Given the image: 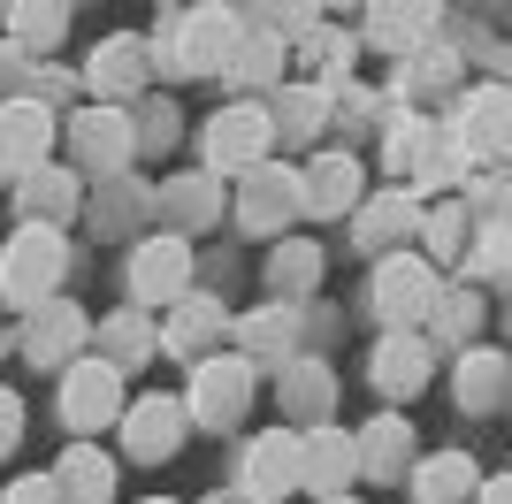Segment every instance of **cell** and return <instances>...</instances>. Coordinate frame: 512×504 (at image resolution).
<instances>
[{
	"label": "cell",
	"instance_id": "1",
	"mask_svg": "<svg viewBox=\"0 0 512 504\" xmlns=\"http://www.w3.org/2000/svg\"><path fill=\"white\" fill-rule=\"evenodd\" d=\"M62 268H69V245L54 222H23L8 245H0V298L16 306V314H31V306H46V298L62 291Z\"/></svg>",
	"mask_w": 512,
	"mask_h": 504
},
{
	"label": "cell",
	"instance_id": "2",
	"mask_svg": "<svg viewBox=\"0 0 512 504\" xmlns=\"http://www.w3.org/2000/svg\"><path fill=\"white\" fill-rule=\"evenodd\" d=\"M436 298H444V275H436V260L428 252H383L375 260V283H367V306H375V321L383 329H428V314H436Z\"/></svg>",
	"mask_w": 512,
	"mask_h": 504
},
{
	"label": "cell",
	"instance_id": "3",
	"mask_svg": "<svg viewBox=\"0 0 512 504\" xmlns=\"http://www.w3.org/2000/svg\"><path fill=\"white\" fill-rule=\"evenodd\" d=\"M237 39H245V23H237L222 0H199L192 16H176L169 54H161V62H169L176 77H222L230 54H237Z\"/></svg>",
	"mask_w": 512,
	"mask_h": 504
},
{
	"label": "cell",
	"instance_id": "4",
	"mask_svg": "<svg viewBox=\"0 0 512 504\" xmlns=\"http://www.w3.org/2000/svg\"><path fill=\"white\" fill-rule=\"evenodd\" d=\"M253 359L245 352H214L192 367V390H184V413L199 420V428H237L245 420V405H253Z\"/></svg>",
	"mask_w": 512,
	"mask_h": 504
},
{
	"label": "cell",
	"instance_id": "5",
	"mask_svg": "<svg viewBox=\"0 0 512 504\" xmlns=\"http://www.w3.org/2000/svg\"><path fill=\"white\" fill-rule=\"evenodd\" d=\"M199 153H207L214 176H245L253 161H268V153H276V123H268V107L230 100L222 115H207V138H199Z\"/></svg>",
	"mask_w": 512,
	"mask_h": 504
},
{
	"label": "cell",
	"instance_id": "6",
	"mask_svg": "<svg viewBox=\"0 0 512 504\" xmlns=\"http://www.w3.org/2000/svg\"><path fill=\"white\" fill-rule=\"evenodd\" d=\"M299 222V168L283 161H253L237 176V230L245 237H276Z\"/></svg>",
	"mask_w": 512,
	"mask_h": 504
},
{
	"label": "cell",
	"instance_id": "7",
	"mask_svg": "<svg viewBox=\"0 0 512 504\" xmlns=\"http://www.w3.org/2000/svg\"><path fill=\"white\" fill-rule=\"evenodd\" d=\"M245 497L253 504H283L306 489V436L299 428H268V436H253V451H245Z\"/></svg>",
	"mask_w": 512,
	"mask_h": 504
},
{
	"label": "cell",
	"instance_id": "8",
	"mask_svg": "<svg viewBox=\"0 0 512 504\" xmlns=\"http://www.w3.org/2000/svg\"><path fill=\"white\" fill-rule=\"evenodd\" d=\"M62 420L77 428V436L115 428V420H123V367H115V359H69V375H62Z\"/></svg>",
	"mask_w": 512,
	"mask_h": 504
},
{
	"label": "cell",
	"instance_id": "9",
	"mask_svg": "<svg viewBox=\"0 0 512 504\" xmlns=\"http://www.w3.org/2000/svg\"><path fill=\"white\" fill-rule=\"evenodd\" d=\"M184 291H192V237L184 230L146 237V245L130 252V298L138 306H176Z\"/></svg>",
	"mask_w": 512,
	"mask_h": 504
},
{
	"label": "cell",
	"instance_id": "10",
	"mask_svg": "<svg viewBox=\"0 0 512 504\" xmlns=\"http://www.w3.org/2000/svg\"><path fill=\"white\" fill-rule=\"evenodd\" d=\"M69 146H77V168L123 176L130 153H138V123L123 115V100H100V107H85V115H69Z\"/></svg>",
	"mask_w": 512,
	"mask_h": 504
},
{
	"label": "cell",
	"instance_id": "11",
	"mask_svg": "<svg viewBox=\"0 0 512 504\" xmlns=\"http://www.w3.org/2000/svg\"><path fill=\"white\" fill-rule=\"evenodd\" d=\"M451 130H459L467 161H512V84H474Z\"/></svg>",
	"mask_w": 512,
	"mask_h": 504
},
{
	"label": "cell",
	"instance_id": "12",
	"mask_svg": "<svg viewBox=\"0 0 512 504\" xmlns=\"http://www.w3.org/2000/svg\"><path fill=\"white\" fill-rule=\"evenodd\" d=\"M367 375H375L383 398H413V390H428V375H436V336H428V329H383V344H375V359H367Z\"/></svg>",
	"mask_w": 512,
	"mask_h": 504
},
{
	"label": "cell",
	"instance_id": "13",
	"mask_svg": "<svg viewBox=\"0 0 512 504\" xmlns=\"http://www.w3.org/2000/svg\"><path fill=\"white\" fill-rule=\"evenodd\" d=\"M421 214H428L421 191H375V199L352 207V245L383 260V252H398L406 237H421Z\"/></svg>",
	"mask_w": 512,
	"mask_h": 504
},
{
	"label": "cell",
	"instance_id": "14",
	"mask_svg": "<svg viewBox=\"0 0 512 504\" xmlns=\"http://www.w3.org/2000/svg\"><path fill=\"white\" fill-rule=\"evenodd\" d=\"M360 199H367V176H360L352 153H321V161L299 168V214H314V222H337Z\"/></svg>",
	"mask_w": 512,
	"mask_h": 504
},
{
	"label": "cell",
	"instance_id": "15",
	"mask_svg": "<svg viewBox=\"0 0 512 504\" xmlns=\"http://www.w3.org/2000/svg\"><path fill=\"white\" fill-rule=\"evenodd\" d=\"M115 428H123V451H130L138 466H161L176 443H184L192 413H184L176 398H138V405H123V420H115Z\"/></svg>",
	"mask_w": 512,
	"mask_h": 504
},
{
	"label": "cell",
	"instance_id": "16",
	"mask_svg": "<svg viewBox=\"0 0 512 504\" xmlns=\"http://www.w3.org/2000/svg\"><path fill=\"white\" fill-rule=\"evenodd\" d=\"M46 153H54V107L0 100V176H31Z\"/></svg>",
	"mask_w": 512,
	"mask_h": 504
},
{
	"label": "cell",
	"instance_id": "17",
	"mask_svg": "<svg viewBox=\"0 0 512 504\" xmlns=\"http://www.w3.org/2000/svg\"><path fill=\"white\" fill-rule=\"evenodd\" d=\"M237 329V352L253 359H291V352H306V314H299V298H268L260 314H237L230 321Z\"/></svg>",
	"mask_w": 512,
	"mask_h": 504
},
{
	"label": "cell",
	"instance_id": "18",
	"mask_svg": "<svg viewBox=\"0 0 512 504\" xmlns=\"http://www.w3.org/2000/svg\"><path fill=\"white\" fill-rule=\"evenodd\" d=\"M299 436H306V489H314V497H344V482H360V443H352V428L314 420Z\"/></svg>",
	"mask_w": 512,
	"mask_h": 504
},
{
	"label": "cell",
	"instance_id": "19",
	"mask_svg": "<svg viewBox=\"0 0 512 504\" xmlns=\"http://www.w3.org/2000/svg\"><path fill=\"white\" fill-rule=\"evenodd\" d=\"M92 336V321L69 306V298H46V306H31V329H23V359L31 367H62V359H77V344Z\"/></svg>",
	"mask_w": 512,
	"mask_h": 504
},
{
	"label": "cell",
	"instance_id": "20",
	"mask_svg": "<svg viewBox=\"0 0 512 504\" xmlns=\"http://www.w3.org/2000/svg\"><path fill=\"white\" fill-rule=\"evenodd\" d=\"M436 0H367V46L383 54H421L428 31H436Z\"/></svg>",
	"mask_w": 512,
	"mask_h": 504
},
{
	"label": "cell",
	"instance_id": "21",
	"mask_svg": "<svg viewBox=\"0 0 512 504\" xmlns=\"http://www.w3.org/2000/svg\"><path fill=\"white\" fill-rule=\"evenodd\" d=\"M352 443H360V474L367 482H406L413 474V420L406 413H375Z\"/></svg>",
	"mask_w": 512,
	"mask_h": 504
},
{
	"label": "cell",
	"instance_id": "22",
	"mask_svg": "<svg viewBox=\"0 0 512 504\" xmlns=\"http://www.w3.org/2000/svg\"><path fill=\"white\" fill-rule=\"evenodd\" d=\"M146 69H153V46L123 31V39H100V54L85 62V84L100 92V100H138Z\"/></svg>",
	"mask_w": 512,
	"mask_h": 504
},
{
	"label": "cell",
	"instance_id": "23",
	"mask_svg": "<svg viewBox=\"0 0 512 504\" xmlns=\"http://www.w3.org/2000/svg\"><path fill=\"white\" fill-rule=\"evenodd\" d=\"M77 207H85V191H77L69 168H46L39 161L31 176H16V214H23V222H54V230H69Z\"/></svg>",
	"mask_w": 512,
	"mask_h": 504
},
{
	"label": "cell",
	"instance_id": "24",
	"mask_svg": "<svg viewBox=\"0 0 512 504\" xmlns=\"http://www.w3.org/2000/svg\"><path fill=\"white\" fill-rule=\"evenodd\" d=\"M153 207L169 214L184 237H199L214 214H222V176H214V168H184V176H169V184L153 191Z\"/></svg>",
	"mask_w": 512,
	"mask_h": 504
},
{
	"label": "cell",
	"instance_id": "25",
	"mask_svg": "<svg viewBox=\"0 0 512 504\" xmlns=\"http://www.w3.org/2000/svg\"><path fill=\"white\" fill-rule=\"evenodd\" d=\"M276 390H283V413L306 420V428L337 413V375H329L314 352H291V359H283V382H276Z\"/></svg>",
	"mask_w": 512,
	"mask_h": 504
},
{
	"label": "cell",
	"instance_id": "26",
	"mask_svg": "<svg viewBox=\"0 0 512 504\" xmlns=\"http://www.w3.org/2000/svg\"><path fill=\"white\" fill-rule=\"evenodd\" d=\"M329 107H337V92H329V84H283L276 100H268L276 146H306L314 130H329Z\"/></svg>",
	"mask_w": 512,
	"mask_h": 504
},
{
	"label": "cell",
	"instance_id": "27",
	"mask_svg": "<svg viewBox=\"0 0 512 504\" xmlns=\"http://www.w3.org/2000/svg\"><path fill=\"white\" fill-rule=\"evenodd\" d=\"M230 329V314L214 306V298H176L169 306V321H161V352H176V359H207V344Z\"/></svg>",
	"mask_w": 512,
	"mask_h": 504
},
{
	"label": "cell",
	"instance_id": "28",
	"mask_svg": "<svg viewBox=\"0 0 512 504\" xmlns=\"http://www.w3.org/2000/svg\"><path fill=\"white\" fill-rule=\"evenodd\" d=\"M451 390H459V405H467V413H490V405L512 390V359L497 352V344H467V352H459Z\"/></svg>",
	"mask_w": 512,
	"mask_h": 504
},
{
	"label": "cell",
	"instance_id": "29",
	"mask_svg": "<svg viewBox=\"0 0 512 504\" xmlns=\"http://www.w3.org/2000/svg\"><path fill=\"white\" fill-rule=\"evenodd\" d=\"M406 482H413V504H467L474 489H482V466H474L467 451H436V459L413 466Z\"/></svg>",
	"mask_w": 512,
	"mask_h": 504
},
{
	"label": "cell",
	"instance_id": "30",
	"mask_svg": "<svg viewBox=\"0 0 512 504\" xmlns=\"http://www.w3.org/2000/svg\"><path fill=\"white\" fill-rule=\"evenodd\" d=\"M54 482H62V504H107L115 497V459L92 451V443H77V451H62Z\"/></svg>",
	"mask_w": 512,
	"mask_h": 504
},
{
	"label": "cell",
	"instance_id": "31",
	"mask_svg": "<svg viewBox=\"0 0 512 504\" xmlns=\"http://www.w3.org/2000/svg\"><path fill=\"white\" fill-rule=\"evenodd\" d=\"M69 31V0H8V39L23 54H46V46H62Z\"/></svg>",
	"mask_w": 512,
	"mask_h": 504
},
{
	"label": "cell",
	"instance_id": "32",
	"mask_svg": "<svg viewBox=\"0 0 512 504\" xmlns=\"http://www.w3.org/2000/svg\"><path fill=\"white\" fill-rule=\"evenodd\" d=\"M222 77H230L237 92H268V84L283 77V39H276V31H245V39H237V54H230V69H222Z\"/></svg>",
	"mask_w": 512,
	"mask_h": 504
},
{
	"label": "cell",
	"instance_id": "33",
	"mask_svg": "<svg viewBox=\"0 0 512 504\" xmlns=\"http://www.w3.org/2000/svg\"><path fill=\"white\" fill-rule=\"evenodd\" d=\"M291 46H299V62L314 69V84H329V92L352 77V54H360V39H352V31H329V23H314V31L291 39Z\"/></svg>",
	"mask_w": 512,
	"mask_h": 504
},
{
	"label": "cell",
	"instance_id": "34",
	"mask_svg": "<svg viewBox=\"0 0 512 504\" xmlns=\"http://www.w3.org/2000/svg\"><path fill=\"white\" fill-rule=\"evenodd\" d=\"M321 283V245L314 237H283L276 260H268V291L276 298H306Z\"/></svg>",
	"mask_w": 512,
	"mask_h": 504
},
{
	"label": "cell",
	"instance_id": "35",
	"mask_svg": "<svg viewBox=\"0 0 512 504\" xmlns=\"http://www.w3.org/2000/svg\"><path fill=\"white\" fill-rule=\"evenodd\" d=\"M100 344H107V359H115V367H138V359H146L153 344H161V329H153L146 314H107Z\"/></svg>",
	"mask_w": 512,
	"mask_h": 504
},
{
	"label": "cell",
	"instance_id": "36",
	"mask_svg": "<svg viewBox=\"0 0 512 504\" xmlns=\"http://www.w3.org/2000/svg\"><path fill=\"white\" fill-rule=\"evenodd\" d=\"M421 237H428V260H459L467 252V207L459 199H436L421 214Z\"/></svg>",
	"mask_w": 512,
	"mask_h": 504
},
{
	"label": "cell",
	"instance_id": "37",
	"mask_svg": "<svg viewBox=\"0 0 512 504\" xmlns=\"http://www.w3.org/2000/svg\"><path fill=\"white\" fill-rule=\"evenodd\" d=\"M474 321H482V298L474 291H444L436 314H428V336H451V344H459V336H474Z\"/></svg>",
	"mask_w": 512,
	"mask_h": 504
},
{
	"label": "cell",
	"instance_id": "38",
	"mask_svg": "<svg viewBox=\"0 0 512 504\" xmlns=\"http://www.w3.org/2000/svg\"><path fill=\"white\" fill-rule=\"evenodd\" d=\"M321 8H329V0H268V31H276V39H306L321 23Z\"/></svg>",
	"mask_w": 512,
	"mask_h": 504
},
{
	"label": "cell",
	"instance_id": "39",
	"mask_svg": "<svg viewBox=\"0 0 512 504\" xmlns=\"http://www.w3.org/2000/svg\"><path fill=\"white\" fill-rule=\"evenodd\" d=\"M138 115H146V123H138V153H161V146L176 138V107H169V100H146Z\"/></svg>",
	"mask_w": 512,
	"mask_h": 504
},
{
	"label": "cell",
	"instance_id": "40",
	"mask_svg": "<svg viewBox=\"0 0 512 504\" xmlns=\"http://www.w3.org/2000/svg\"><path fill=\"white\" fill-rule=\"evenodd\" d=\"M0 504H62V482L54 474H23V482H8Z\"/></svg>",
	"mask_w": 512,
	"mask_h": 504
},
{
	"label": "cell",
	"instance_id": "41",
	"mask_svg": "<svg viewBox=\"0 0 512 504\" xmlns=\"http://www.w3.org/2000/svg\"><path fill=\"white\" fill-rule=\"evenodd\" d=\"M16 443H23V398L8 390V382H0V459H8Z\"/></svg>",
	"mask_w": 512,
	"mask_h": 504
},
{
	"label": "cell",
	"instance_id": "42",
	"mask_svg": "<svg viewBox=\"0 0 512 504\" xmlns=\"http://www.w3.org/2000/svg\"><path fill=\"white\" fill-rule=\"evenodd\" d=\"M23 69H31V54H23V46H16V39H8V46H0V92H8V84H16V77H23Z\"/></svg>",
	"mask_w": 512,
	"mask_h": 504
},
{
	"label": "cell",
	"instance_id": "43",
	"mask_svg": "<svg viewBox=\"0 0 512 504\" xmlns=\"http://www.w3.org/2000/svg\"><path fill=\"white\" fill-rule=\"evenodd\" d=\"M474 504H512V474H497V482L474 489Z\"/></svg>",
	"mask_w": 512,
	"mask_h": 504
},
{
	"label": "cell",
	"instance_id": "44",
	"mask_svg": "<svg viewBox=\"0 0 512 504\" xmlns=\"http://www.w3.org/2000/svg\"><path fill=\"white\" fill-rule=\"evenodd\" d=\"M230 16H268V0H222Z\"/></svg>",
	"mask_w": 512,
	"mask_h": 504
},
{
	"label": "cell",
	"instance_id": "45",
	"mask_svg": "<svg viewBox=\"0 0 512 504\" xmlns=\"http://www.w3.org/2000/svg\"><path fill=\"white\" fill-rule=\"evenodd\" d=\"M207 504H253V497H245V489H214Z\"/></svg>",
	"mask_w": 512,
	"mask_h": 504
},
{
	"label": "cell",
	"instance_id": "46",
	"mask_svg": "<svg viewBox=\"0 0 512 504\" xmlns=\"http://www.w3.org/2000/svg\"><path fill=\"white\" fill-rule=\"evenodd\" d=\"M329 8H367V0H329Z\"/></svg>",
	"mask_w": 512,
	"mask_h": 504
},
{
	"label": "cell",
	"instance_id": "47",
	"mask_svg": "<svg viewBox=\"0 0 512 504\" xmlns=\"http://www.w3.org/2000/svg\"><path fill=\"white\" fill-rule=\"evenodd\" d=\"M321 504H352V497H321Z\"/></svg>",
	"mask_w": 512,
	"mask_h": 504
},
{
	"label": "cell",
	"instance_id": "48",
	"mask_svg": "<svg viewBox=\"0 0 512 504\" xmlns=\"http://www.w3.org/2000/svg\"><path fill=\"white\" fill-rule=\"evenodd\" d=\"M146 504H176V497H146Z\"/></svg>",
	"mask_w": 512,
	"mask_h": 504
},
{
	"label": "cell",
	"instance_id": "49",
	"mask_svg": "<svg viewBox=\"0 0 512 504\" xmlns=\"http://www.w3.org/2000/svg\"><path fill=\"white\" fill-rule=\"evenodd\" d=\"M0 23H8V0H0Z\"/></svg>",
	"mask_w": 512,
	"mask_h": 504
}]
</instances>
